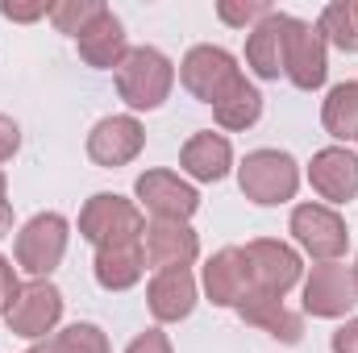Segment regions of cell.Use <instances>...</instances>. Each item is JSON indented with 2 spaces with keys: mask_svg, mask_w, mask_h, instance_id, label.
Here are the masks:
<instances>
[{
  "mask_svg": "<svg viewBox=\"0 0 358 353\" xmlns=\"http://www.w3.org/2000/svg\"><path fill=\"white\" fill-rule=\"evenodd\" d=\"M350 270H355V283H358V258H355V266H350Z\"/></svg>",
  "mask_w": 358,
  "mask_h": 353,
  "instance_id": "cell-36",
  "label": "cell"
},
{
  "mask_svg": "<svg viewBox=\"0 0 358 353\" xmlns=\"http://www.w3.org/2000/svg\"><path fill=\"white\" fill-rule=\"evenodd\" d=\"M100 13H104L100 0H59V4H50L55 29H59V33H71V38H80Z\"/></svg>",
  "mask_w": 358,
  "mask_h": 353,
  "instance_id": "cell-25",
  "label": "cell"
},
{
  "mask_svg": "<svg viewBox=\"0 0 358 353\" xmlns=\"http://www.w3.org/2000/svg\"><path fill=\"white\" fill-rule=\"evenodd\" d=\"M329 345H334V353H358V320H346Z\"/></svg>",
  "mask_w": 358,
  "mask_h": 353,
  "instance_id": "cell-32",
  "label": "cell"
},
{
  "mask_svg": "<svg viewBox=\"0 0 358 353\" xmlns=\"http://www.w3.org/2000/svg\"><path fill=\"white\" fill-rule=\"evenodd\" d=\"M50 345L59 353H108V337L96 324H67Z\"/></svg>",
  "mask_w": 358,
  "mask_h": 353,
  "instance_id": "cell-26",
  "label": "cell"
},
{
  "mask_svg": "<svg viewBox=\"0 0 358 353\" xmlns=\"http://www.w3.org/2000/svg\"><path fill=\"white\" fill-rule=\"evenodd\" d=\"M358 303V283L355 270L342 262H317L308 283H304V312L321 316V320H338L346 312H355Z\"/></svg>",
  "mask_w": 358,
  "mask_h": 353,
  "instance_id": "cell-10",
  "label": "cell"
},
{
  "mask_svg": "<svg viewBox=\"0 0 358 353\" xmlns=\"http://www.w3.org/2000/svg\"><path fill=\"white\" fill-rule=\"evenodd\" d=\"M67 237H71L67 216H59V212H38V216L25 220L21 233H17V266L29 270L34 278H50V270L63 262V254H67Z\"/></svg>",
  "mask_w": 358,
  "mask_h": 353,
  "instance_id": "cell-4",
  "label": "cell"
},
{
  "mask_svg": "<svg viewBox=\"0 0 358 353\" xmlns=\"http://www.w3.org/2000/svg\"><path fill=\"white\" fill-rule=\"evenodd\" d=\"M250 291H255V283H250V270L242 258V246H225L204 262V295L217 308H238Z\"/></svg>",
  "mask_w": 358,
  "mask_h": 353,
  "instance_id": "cell-14",
  "label": "cell"
},
{
  "mask_svg": "<svg viewBox=\"0 0 358 353\" xmlns=\"http://www.w3.org/2000/svg\"><path fill=\"white\" fill-rule=\"evenodd\" d=\"M275 8H271L267 0H246V4H238V0H221L217 4V17L225 21V25H234V29H255L263 17H271Z\"/></svg>",
  "mask_w": 358,
  "mask_h": 353,
  "instance_id": "cell-27",
  "label": "cell"
},
{
  "mask_svg": "<svg viewBox=\"0 0 358 353\" xmlns=\"http://www.w3.org/2000/svg\"><path fill=\"white\" fill-rule=\"evenodd\" d=\"M329 42L325 33L313 25V21H300L292 17L287 21V50H283V75L296 84L300 91H313L325 84V71H329Z\"/></svg>",
  "mask_w": 358,
  "mask_h": 353,
  "instance_id": "cell-8",
  "label": "cell"
},
{
  "mask_svg": "<svg viewBox=\"0 0 358 353\" xmlns=\"http://www.w3.org/2000/svg\"><path fill=\"white\" fill-rule=\"evenodd\" d=\"M4 187H8V183H4V171H0V195H4Z\"/></svg>",
  "mask_w": 358,
  "mask_h": 353,
  "instance_id": "cell-35",
  "label": "cell"
},
{
  "mask_svg": "<svg viewBox=\"0 0 358 353\" xmlns=\"http://www.w3.org/2000/svg\"><path fill=\"white\" fill-rule=\"evenodd\" d=\"M25 353H59L55 345H34V350H25Z\"/></svg>",
  "mask_w": 358,
  "mask_h": 353,
  "instance_id": "cell-34",
  "label": "cell"
},
{
  "mask_svg": "<svg viewBox=\"0 0 358 353\" xmlns=\"http://www.w3.org/2000/svg\"><path fill=\"white\" fill-rule=\"evenodd\" d=\"M238 183H242V195L263 204V208H275V204H287L300 187V167L292 154L283 150H255L246 154V163L238 167Z\"/></svg>",
  "mask_w": 358,
  "mask_h": 353,
  "instance_id": "cell-3",
  "label": "cell"
},
{
  "mask_svg": "<svg viewBox=\"0 0 358 353\" xmlns=\"http://www.w3.org/2000/svg\"><path fill=\"white\" fill-rule=\"evenodd\" d=\"M292 237L317 262H338L346 254V246H350V229L329 204H300V208H292Z\"/></svg>",
  "mask_w": 358,
  "mask_h": 353,
  "instance_id": "cell-7",
  "label": "cell"
},
{
  "mask_svg": "<svg viewBox=\"0 0 358 353\" xmlns=\"http://www.w3.org/2000/svg\"><path fill=\"white\" fill-rule=\"evenodd\" d=\"M76 46H80V59H84L88 67H100V71H108V67H121V59L129 54L125 25H121V17H117L113 8H104V13L92 21L88 29L76 38Z\"/></svg>",
  "mask_w": 358,
  "mask_h": 353,
  "instance_id": "cell-19",
  "label": "cell"
},
{
  "mask_svg": "<svg viewBox=\"0 0 358 353\" xmlns=\"http://www.w3.org/2000/svg\"><path fill=\"white\" fill-rule=\"evenodd\" d=\"M134 195L142 200V208L155 220H187L200 208V191L187 179H179L176 171H146V175H138Z\"/></svg>",
  "mask_w": 358,
  "mask_h": 353,
  "instance_id": "cell-11",
  "label": "cell"
},
{
  "mask_svg": "<svg viewBox=\"0 0 358 353\" xmlns=\"http://www.w3.org/2000/svg\"><path fill=\"white\" fill-rule=\"evenodd\" d=\"M8 229H13V204L0 195V237H8Z\"/></svg>",
  "mask_w": 358,
  "mask_h": 353,
  "instance_id": "cell-33",
  "label": "cell"
},
{
  "mask_svg": "<svg viewBox=\"0 0 358 353\" xmlns=\"http://www.w3.org/2000/svg\"><path fill=\"white\" fill-rule=\"evenodd\" d=\"M125 353H176V350H171L167 333H159V329H146L142 337H134V341H129V350H125Z\"/></svg>",
  "mask_w": 358,
  "mask_h": 353,
  "instance_id": "cell-28",
  "label": "cell"
},
{
  "mask_svg": "<svg viewBox=\"0 0 358 353\" xmlns=\"http://www.w3.org/2000/svg\"><path fill=\"white\" fill-rule=\"evenodd\" d=\"M63 320V291L50 283V278H34L17 291L13 308L4 312V324L13 337H25V341H38L46 333H55V324Z\"/></svg>",
  "mask_w": 358,
  "mask_h": 353,
  "instance_id": "cell-6",
  "label": "cell"
},
{
  "mask_svg": "<svg viewBox=\"0 0 358 353\" xmlns=\"http://www.w3.org/2000/svg\"><path fill=\"white\" fill-rule=\"evenodd\" d=\"M242 258H246V270H250V283L255 291L263 295H287L296 283H300V254L283 241H271V237H259V241H246L242 246Z\"/></svg>",
  "mask_w": 358,
  "mask_h": 353,
  "instance_id": "cell-9",
  "label": "cell"
},
{
  "mask_svg": "<svg viewBox=\"0 0 358 353\" xmlns=\"http://www.w3.org/2000/svg\"><path fill=\"white\" fill-rule=\"evenodd\" d=\"M0 13H4L8 21H38V17H50V4H46V0H38V4H17V0H8V4H0Z\"/></svg>",
  "mask_w": 358,
  "mask_h": 353,
  "instance_id": "cell-30",
  "label": "cell"
},
{
  "mask_svg": "<svg viewBox=\"0 0 358 353\" xmlns=\"http://www.w3.org/2000/svg\"><path fill=\"white\" fill-rule=\"evenodd\" d=\"M355 17H358V0H355Z\"/></svg>",
  "mask_w": 358,
  "mask_h": 353,
  "instance_id": "cell-37",
  "label": "cell"
},
{
  "mask_svg": "<svg viewBox=\"0 0 358 353\" xmlns=\"http://www.w3.org/2000/svg\"><path fill=\"white\" fill-rule=\"evenodd\" d=\"M142 146H146V129L138 117H104L88 133V158L96 167H108V171L134 163L142 154Z\"/></svg>",
  "mask_w": 358,
  "mask_h": 353,
  "instance_id": "cell-12",
  "label": "cell"
},
{
  "mask_svg": "<svg viewBox=\"0 0 358 353\" xmlns=\"http://www.w3.org/2000/svg\"><path fill=\"white\" fill-rule=\"evenodd\" d=\"M317 29L325 33V42H334L338 50L358 54V17H355V0H334L321 8Z\"/></svg>",
  "mask_w": 358,
  "mask_h": 353,
  "instance_id": "cell-24",
  "label": "cell"
},
{
  "mask_svg": "<svg viewBox=\"0 0 358 353\" xmlns=\"http://www.w3.org/2000/svg\"><path fill=\"white\" fill-rule=\"evenodd\" d=\"M146 303H150V316L163 320V324H176L183 316H192L196 308V278L187 266L176 270H159L146 287Z\"/></svg>",
  "mask_w": 358,
  "mask_h": 353,
  "instance_id": "cell-16",
  "label": "cell"
},
{
  "mask_svg": "<svg viewBox=\"0 0 358 353\" xmlns=\"http://www.w3.org/2000/svg\"><path fill=\"white\" fill-rule=\"evenodd\" d=\"M179 167L196 183H221L229 175V167H234V146H229V137H221L213 129L192 133L183 142V150H179Z\"/></svg>",
  "mask_w": 358,
  "mask_h": 353,
  "instance_id": "cell-17",
  "label": "cell"
},
{
  "mask_svg": "<svg viewBox=\"0 0 358 353\" xmlns=\"http://www.w3.org/2000/svg\"><path fill=\"white\" fill-rule=\"evenodd\" d=\"M287 21L292 13H271L263 17L250 38H246V63L259 80H279L283 75V50H287Z\"/></svg>",
  "mask_w": 358,
  "mask_h": 353,
  "instance_id": "cell-18",
  "label": "cell"
},
{
  "mask_svg": "<svg viewBox=\"0 0 358 353\" xmlns=\"http://www.w3.org/2000/svg\"><path fill=\"white\" fill-rule=\"evenodd\" d=\"M80 237L92 241L96 250L108 246H129L146 237V216L134 200L117 195V191H100L80 208Z\"/></svg>",
  "mask_w": 358,
  "mask_h": 353,
  "instance_id": "cell-2",
  "label": "cell"
},
{
  "mask_svg": "<svg viewBox=\"0 0 358 353\" xmlns=\"http://www.w3.org/2000/svg\"><path fill=\"white\" fill-rule=\"evenodd\" d=\"M238 316H242L246 324H255V329L271 333V337H275V341H283V345H296V341L304 337V320H300L296 312H287L279 295L250 291V295L238 303Z\"/></svg>",
  "mask_w": 358,
  "mask_h": 353,
  "instance_id": "cell-20",
  "label": "cell"
},
{
  "mask_svg": "<svg viewBox=\"0 0 358 353\" xmlns=\"http://www.w3.org/2000/svg\"><path fill=\"white\" fill-rule=\"evenodd\" d=\"M17 291H21V283H17V270H13V262L0 254V312H8V308H13Z\"/></svg>",
  "mask_w": 358,
  "mask_h": 353,
  "instance_id": "cell-29",
  "label": "cell"
},
{
  "mask_svg": "<svg viewBox=\"0 0 358 353\" xmlns=\"http://www.w3.org/2000/svg\"><path fill=\"white\" fill-rule=\"evenodd\" d=\"M171 88H176L171 59L163 50H155V46H129V54L117 67V91H121V100L129 108H138V112H150V108H159L171 96Z\"/></svg>",
  "mask_w": 358,
  "mask_h": 353,
  "instance_id": "cell-1",
  "label": "cell"
},
{
  "mask_svg": "<svg viewBox=\"0 0 358 353\" xmlns=\"http://www.w3.org/2000/svg\"><path fill=\"white\" fill-rule=\"evenodd\" d=\"M308 183L329 204H350L358 195V154L346 146H325L308 163Z\"/></svg>",
  "mask_w": 358,
  "mask_h": 353,
  "instance_id": "cell-13",
  "label": "cell"
},
{
  "mask_svg": "<svg viewBox=\"0 0 358 353\" xmlns=\"http://www.w3.org/2000/svg\"><path fill=\"white\" fill-rule=\"evenodd\" d=\"M146 262L159 270H176L192 266L200 254V237L187 229V220H146V237H142Z\"/></svg>",
  "mask_w": 358,
  "mask_h": 353,
  "instance_id": "cell-15",
  "label": "cell"
},
{
  "mask_svg": "<svg viewBox=\"0 0 358 353\" xmlns=\"http://www.w3.org/2000/svg\"><path fill=\"white\" fill-rule=\"evenodd\" d=\"M321 121H325V133L338 137V142H355L358 137V80H346L325 96V108H321Z\"/></svg>",
  "mask_w": 358,
  "mask_h": 353,
  "instance_id": "cell-23",
  "label": "cell"
},
{
  "mask_svg": "<svg viewBox=\"0 0 358 353\" xmlns=\"http://www.w3.org/2000/svg\"><path fill=\"white\" fill-rule=\"evenodd\" d=\"M92 270H96V283H100L104 291H129V287L142 283V274H146V250H142V241L96 250Z\"/></svg>",
  "mask_w": 358,
  "mask_h": 353,
  "instance_id": "cell-21",
  "label": "cell"
},
{
  "mask_svg": "<svg viewBox=\"0 0 358 353\" xmlns=\"http://www.w3.org/2000/svg\"><path fill=\"white\" fill-rule=\"evenodd\" d=\"M238 80H242V67L225 46H192L179 63V84L204 104H217Z\"/></svg>",
  "mask_w": 358,
  "mask_h": 353,
  "instance_id": "cell-5",
  "label": "cell"
},
{
  "mask_svg": "<svg viewBox=\"0 0 358 353\" xmlns=\"http://www.w3.org/2000/svg\"><path fill=\"white\" fill-rule=\"evenodd\" d=\"M17 150H21V129H17V121H13V117H4V112H0V163H8Z\"/></svg>",
  "mask_w": 358,
  "mask_h": 353,
  "instance_id": "cell-31",
  "label": "cell"
},
{
  "mask_svg": "<svg viewBox=\"0 0 358 353\" xmlns=\"http://www.w3.org/2000/svg\"><path fill=\"white\" fill-rule=\"evenodd\" d=\"M355 142H358V137H355Z\"/></svg>",
  "mask_w": 358,
  "mask_h": 353,
  "instance_id": "cell-38",
  "label": "cell"
},
{
  "mask_svg": "<svg viewBox=\"0 0 358 353\" xmlns=\"http://www.w3.org/2000/svg\"><path fill=\"white\" fill-rule=\"evenodd\" d=\"M213 117H217L221 129H250V125L263 117V96H259V88L242 75L234 88L213 104Z\"/></svg>",
  "mask_w": 358,
  "mask_h": 353,
  "instance_id": "cell-22",
  "label": "cell"
}]
</instances>
